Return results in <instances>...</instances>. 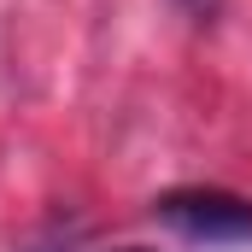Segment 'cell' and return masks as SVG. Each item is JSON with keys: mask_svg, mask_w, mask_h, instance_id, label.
I'll list each match as a JSON object with an SVG mask.
<instances>
[{"mask_svg": "<svg viewBox=\"0 0 252 252\" xmlns=\"http://www.w3.org/2000/svg\"><path fill=\"white\" fill-rule=\"evenodd\" d=\"M35 252H53V247H35Z\"/></svg>", "mask_w": 252, "mask_h": 252, "instance_id": "cell-2", "label": "cell"}, {"mask_svg": "<svg viewBox=\"0 0 252 252\" xmlns=\"http://www.w3.org/2000/svg\"><path fill=\"white\" fill-rule=\"evenodd\" d=\"M129 252H141V247H129Z\"/></svg>", "mask_w": 252, "mask_h": 252, "instance_id": "cell-3", "label": "cell"}, {"mask_svg": "<svg viewBox=\"0 0 252 252\" xmlns=\"http://www.w3.org/2000/svg\"><path fill=\"white\" fill-rule=\"evenodd\" d=\"M153 217L164 229H176L182 241H205V247H252V199L223 188H176L153 199Z\"/></svg>", "mask_w": 252, "mask_h": 252, "instance_id": "cell-1", "label": "cell"}]
</instances>
